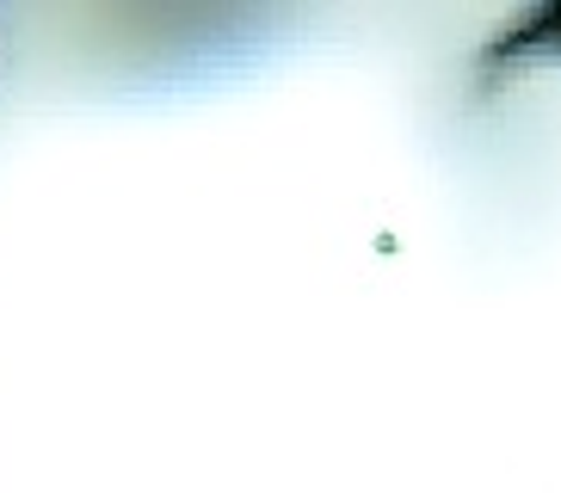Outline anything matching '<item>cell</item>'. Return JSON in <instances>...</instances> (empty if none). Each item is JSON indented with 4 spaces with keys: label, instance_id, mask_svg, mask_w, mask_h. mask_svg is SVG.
<instances>
[{
    "label": "cell",
    "instance_id": "1",
    "mask_svg": "<svg viewBox=\"0 0 561 493\" xmlns=\"http://www.w3.org/2000/svg\"><path fill=\"white\" fill-rule=\"evenodd\" d=\"M500 62H530V56H556L561 62V7H543V13H530L506 44L494 49Z\"/></svg>",
    "mask_w": 561,
    "mask_h": 493
}]
</instances>
